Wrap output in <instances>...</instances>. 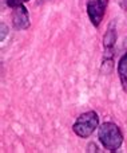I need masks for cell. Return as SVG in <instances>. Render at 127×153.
<instances>
[{
	"label": "cell",
	"mask_w": 127,
	"mask_h": 153,
	"mask_svg": "<svg viewBox=\"0 0 127 153\" xmlns=\"http://www.w3.org/2000/svg\"><path fill=\"white\" fill-rule=\"evenodd\" d=\"M98 137L101 144L107 151L115 152L122 146L123 144V134L120 132L119 126L114 122H104L99 126Z\"/></svg>",
	"instance_id": "1"
},
{
	"label": "cell",
	"mask_w": 127,
	"mask_h": 153,
	"mask_svg": "<svg viewBox=\"0 0 127 153\" xmlns=\"http://www.w3.org/2000/svg\"><path fill=\"white\" fill-rule=\"evenodd\" d=\"M99 117L95 111H86L80 114L72 125V132L82 138H87L98 129Z\"/></svg>",
	"instance_id": "2"
},
{
	"label": "cell",
	"mask_w": 127,
	"mask_h": 153,
	"mask_svg": "<svg viewBox=\"0 0 127 153\" xmlns=\"http://www.w3.org/2000/svg\"><path fill=\"white\" fill-rule=\"evenodd\" d=\"M117 40V30H115V23L111 22L107 27V31L103 36V47H104V55H103V67L111 66L112 59H114V45Z\"/></svg>",
	"instance_id": "3"
},
{
	"label": "cell",
	"mask_w": 127,
	"mask_h": 153,
	"mask_svg": "<svg viewBox=\"0 0 127 153\" xmlns=\"http://www.w3.org/2000/svg\"><path fill=\"white\" fill-rule=\"evenodd\" d=\"M109 0H87V15L94 27H99L103 20Z\"/></svg>",
	"instance_id": "4"
},
{
	"label": "cell",
	"mask_w": 127,
	"mask_h": 153,
	"mask_svg": "<svg viewBox=\"0 0 127 153\" xmlns=\"http://www.w3.org/2000/svg\"><path fill=\"white\" fill-rule=\"evenodd\" d=\"M12 13H11V19H12V26L15 30L21 31V30H27L29 27V15L27 8L24 7V4H18L16 7L11 8Z\"/></svg>",
	"instance_id": "5"
},
{
	"label": "cell",
	"mask_w": 127,
	"mask_h": 153,
	"mask_svg": "<svg viewBox=\"0 0 127 153\" xmlns=\"http://www.w3.org/2000/svg\"><path fill=\"white\" fill-rule=\"evenodd\" d=\"M118 75L122 82L123 89L127 91V53L120 58L119 63H118Z\"/></svg>",
	"instance_id": "6"
},
{
	"label": "cell",
	"mask_w": 127,
	"mask_h": 153,
	"mask_svg": "<svg viewBox=\"0 0 127 153\" xmlns=\"http://www.w3.org/2000/svg\"><path fill=\"white\" fill-rule=\"evenodd\" d=\"M0 32H1V34H0V42H3V40L5 39V35L8 34V27L4 22L0 23Z\"/></svg>",
	"instance_id": "7"
},
{
	"label": "cell",
	"mask_w": 127,
	"mask_h": 153,
	"mask_svg": "<svg viewBox=\"0 0 127 153\" xmlns=\"http://www.w3.org/2000/svg\"><path fill=\"white\" fill-rule=\"evenodd\" d=\"M4 1L10 8H13V7H16L18 4H21L23 0H4Z\"/></svg>",
	"instance_id": "8"
},
{
	"label": "cell",
	"mask_w": 127,
	"mask_h": 153,
	"mask_svg": "<svg viewBox=\"0 0 127 153\" xmlns=\"http://www.w3.org/2000/svg\"><path fill=\"white\" fill-rule=\"evenodd\" d=\"M87 152H99L98 148H96V145L94 143H90L87 146Z\"/></svg>",
	"instance_id": "9"
},
{
	"label": "cell",
	"mask_w": 127,
	"mask_h": 153,
	"mask_svg": "<svg viewBox=\"0 0 127 153\" xmlns=\"http://www.w3.org/2000/svg\"><path fill=\"white\" fill-rule=\"evenodd\" d=\"M122 7L127 11V0H122Z\"/></svg>",
	"instance_id": "10"
},
{
	"label": "cell",
	"mask_w": 127,
	"mask_h": 153,
	"mask_svg": "<svg viewBox=\"0 0 127 153\" xmlns=\"http://www.w3.org/2000/svg\"><path fill=\"white\" fill-rule=\"evenodd\" d=\"M23 1H29V0H23Z\"/></svg>",
	"instance_id": "11"
}]
</instances>
